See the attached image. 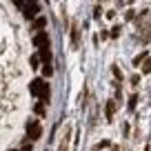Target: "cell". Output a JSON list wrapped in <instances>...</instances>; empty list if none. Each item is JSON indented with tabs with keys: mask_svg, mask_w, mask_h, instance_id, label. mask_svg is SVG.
I'll return each instance as SVG.
<instances>
[{
	"mask_svg": "<svg viewBox=\"0 0 151 151\" xmlns=\"http://www.w3.org/2000/svg\"><path fill=\"white\" fill-rule=\"evenodd\" d=\"M38 60H40V56H31V69H38Z\"/></svg>",
	"mask_w": 151,
	"mask_h": 151,
	"instance_id": "12",
	"label": "cell"
},
{
	"mask_svg": "<svg viewBox=\"0 0 151 151\" xmlns=\"http://www.w3.org/2000/svg\"><path fill=\"white\" fill-rule=\"evenodd\" d=\"M71 45H73V47L80 45V27H78V22L71 24Z\"/></svg>",
	"mask_w": 151,
	"mask_h": 151,
	"instance_id": "4",
	"label": "cell"
},
{
	"mask_svg": "<svg viewBox=\"0 0 151 151\" xmlns=\"http://www.w3.org/2000/svg\"><path fill=\"white\" fill-rule=\"evenodd\" d=\"M14 2H16L18 7H20V9H24V0H14Z\"/></svg>",
	"mask_w": 151,
	"mask_h": 151,
	"instance_id": "16",
	"label": "cell"
},
{
	"mask_svg": "<svg viewBox=\"0 0 151 151\" xmlns=\"http://www.w3.org/2000/svg\"><path fill=\"white\" fill-rule=\"evenodd\" d=\"M33 45H36L38 49L49 47V33H47V31H38L36 36H33Z\"/></svg>",
	"mask_w": 151,
	"mask_h": 151,
	"instance_id": "3",
	"label": "cell"
},
{
	"mask_svg": "<svg viewBox=\"0 0 151 151\" xmlns=\"http://www.w3.org/2000/svg\"><path fill=\"white\" fill-rule=\"evenodd\" d=\"M45 24H47V18H42V16H40V18H36V22H33V29H36V31H40Z\"/></svg>",
	"mask_w": 151,
	"mask_h": 151,
	"instance_id": "7",
	"label": "cell"
},
{
	"mask_svg": "<svg viewBox=\"0 0 151 151\" xmlns=\"http://www.w3.org/2000/svg\"><path fill=\"white\" fill-rule=\"evenodd\" d=\"M118 33H120V27H113V29H111V36H113V38L118 36Z\"/></svg>",
	"mask_w": 151,
	"mask_h": 151,
	"instance_id": "15",
	"label": "cell"
},
{
	"mask_svg": "<svg viewBox=\"0 0 151 151\" xmlns=\"http://www.w3.org/2000/svg\"><path fill=\"white\" fill-rule=\"evenodd\" d=\"M27 133H29V138H31V142L40 140V136H42V127H40V122H38V120H31V122L27 124Z\"/></svg>",
	"mask_w": 151,
	"mask_h": 151,
	"instance_id": "2",
	"label": "cell"
},
{
	"mask_svg": "<svg viewBox=\"0 0 151 151\" xmlns=\"http://www.w3.org/2000/svg\"><path fill=\"white\" fill-rule=\"evenodd\" d=\"M29 2H31V5H36V0H29Z\"/></svg>",
	"mask_w": 151,
	"mask_h": 151,
	"instance_id": "17",
	"label": "cell"
},
{
	"mask_svg": "<svg viewBox=\"0 0 151 151\" xmlns=\"http://www.w3.org/2000/svg\"><path fill=\"white\" fill-rule=\"evenodd\" d=\"M42 71H45V76H51V73H53V69H51V65H45V69H42Z\"/></svg>",
	"mask_w": 151,
	"mask_h": 151,
	"instance_id": "14",
	"label": "cell"
},
{
	"mask_svg": "<svg viewBox=\"0 0 151 151\" xmlns=\"http://www.w3.org/2000/svg\"><path fill=\"white\" fill-rule=\"evenodd\" d=\"M136 102H138V96H131V98H129V109H136Z\"/></svg>",
	"mask_w": 151,
	"mask_h": 151,
	"instance_id": "10",
	"label": "cell"
},
{
	"mask_svg": "<svg viewBox=\"0 0 151 151\" xmlns=\"http://www.w3.org/2000/svg\"><path fill=\"white\" fill-rule=\"evenodd\" d=\"M40 60H42L45 65H51V49H49V47L40 49Z\"/></svg>",
	"mask_w": 151,
	"mask_h": 151,
	"instance_id": "6",
	"label": "cell"
},
{
	"mask_svg": "<svg viewBox=\"0 0 151 151\" xmlns=\"http://www.w3.org/2000/svg\"><path fill=\"white\" fill-rule=\"evenodd\" d=\"M113 76H116V78H118V80H122V73H120V69H118V67H113Z\"/></svg>",
	"mask_w": 151,
	"mask_h": 151,
	"instance_id": "13",
	"label": "cell"
},
{
	"mask_svg": "<svg viewBox=\"0 0 151 151\" xmlns=\"http://www.w3.org/2000/svg\"><path fill=\"white\" fill-rule=\"evenodd\" d=\"M145 60H147V51H142V53H138V56L133 58V65L138 67V65H140V62H145Z\"/></svg>",
	"mask_w": 151,
	"mask_h": 151,
	"instance_id": "8",
	"label": "cell"
},
{
	"mask_svg": "<svg viewBox=\"0 0 151 151\" xmlns=\"http://www.w3.org/2000/svg\"><path fill=\"white\" fill-rule=\"evenodd\" d=\"M29 91H31V96H38V98L45 100V102L49 100V85L45 80H33L31 85H29Z\"/></svg>",
	"mask_w": 151,
	"mask_h": 151,
	"instance_id": "1",
	"label": "cell"
},
{
	"mask_svg": "<svg viewBox=\"0 0 151 151\" xmlns=\"http://www.w3.org/2000/svg\"><path fill=\"white\" fill-rule=\"evenodd\" d=\"M113 113H116V102H113V100H109V102H107V107H104V116H107V120H109V122L113 120Z\"/></svg>",
	"mask_w": 151,
	"mask_h": 151,
	"instance_id": "5",
	"label": "cell"
},
{
	"mask_svg": "<svg viewBox=\"0 0 151 151\" xmlns=\"http://www.w3.org/2000/svg\"><path fill=\"white\" fill-rule=\"evenodd\" d=\"M142 73H151V58H147L142 62Z\"/></svg>",
	"mask_w": 151,
	"mask_h": 151,
	"instance_id": "9",
	"label": "cell"
},
{
	"mask_svg": "<svg viewBox=\"0 0 151 151\" xmlns=\"http://www.w3.org/2000/svg\"><path fill=\"white\" fill-rule=\"evenodd\" d=\"M36 113H45V100H40V102L36 104Z\"/></svg>",
	"mask_w": 151,
	"mask_h": 151,
	"instance_id": "11",
	"label": "cell"
}]
</instances>
